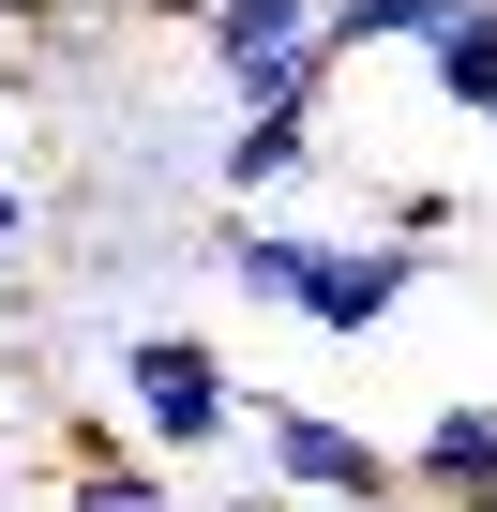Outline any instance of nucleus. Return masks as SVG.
<instances>
[{
    "label": "nucleus",
    "instance_id": "nucleus-10",
    "mask_svg": "<svg viewBox=\"0 0 497 512\" xmlns=\"http://www.w3.org/2000/svg\"><path fill=\"white\" fill-rule=\"evenodd\" d=\"M16 256H31V181L0 166V272H16Z\"/></svg>",
    "mask_w": 497,
    "mask_h": 512
},
{
    "label": "nucleus",
    "instance_id": "nucleus-1",
    "mask_svg": "<svg viewBox=\"0 0 497 512\" xmlns=\"http://www.w3.org/2000/svg\"><path fill=\"white\" fill-rule=\"evenodd\" d=\"M211 272L257 302V317H302V332H377V317H407V287H422V241L407 226H272V211H226V241H211Z\"/></svg>",
    "mask_w": 497,
    "mask_h": 512
},
{
    "label": "nucleus",
    "instance_id": "nucleus-2",
    "mask_svg": "<svg viewBox=\"0 0 497 512\" xmlns=\"http://www.w3.org/2000/svg\"><path fill=\"white\" fill-rule=\"evenodd\" d=\"M121 422L151 437V467H196V452H241V362L211 332H136L121 362Z\"/></svg>",
    "mask_w": 497,
    "mask_h": 512
},
{
    "label": "nucleus",
    "instance_id": "nucleus-5",
    "mask_svg": "<svg viewBox=\"0 0 497 512\" xmlns=\"http://www.w3.org/2000/svg\"><path fill=\"white\" fill-rule=\"evenodd\" d=\"M392 467H407V497H422V512H497V407H482V392H452Z\"/></svg>",
    "mask_w": 497,
    "mask_h": 512
},
{
    "label": "nucleus",
    "instance_id": "nucleus-8",
    "mask_svg": "<svg viewBox=\"0 0 497 512\" xmlns=\"http://www.w3.org/2000/svg\"><path fill=\"white\" fill-rule=\"evenodd\" d=\"M302 166H317V106H257V121L226 136V211H257V196L302 181Z\"/></svg>",
    "mask_w": 497,
    "mask_h": 512
},
{
    "label": "nucleus",
    "instance_id": "nucleus-7",
    "mask_svg": "<svg viewBox=\"0 0 497 512\" xmlns=\"http://www.w3.org/2000/svg\"><path fill=\"white\" fill-rule=\"evenodd\" d=\"M452 31V0H332V76H362V61H422Z\"/></svg>",
    "mask_w": 497,
    "mask_h": 512
},
{
    "label": "nucleus",
    "instance_id": "nucleus-3",
    "mask_svg": "<svg viewBox=\"0 0 497 512\" xmlns=\"http://www.w3.org/2000/svg\"><path fill=\"white\" fill-rule=\"evenodd\" d=\"M241 452H257L272 497H302V512H392V497H407V467H392L362 422H332V407H272V392H241Z\"/></svg>",
    "mask_w": 497,
    "mask_h": 512
},
{
    "label": "nucleus",
    "instance_id": "nucleus-4",
    "mask_svg": "<svg viewBox=\"0 0 497 512\" xmlns=\"http://www.w3.org/2000/svg\"><path fill=\"white\" fill-rule=\"evenodd\" d=\"M196 31H211L241 121L257 106H332V0H196Z\"/></svg>",
    "mask_w": 497,
    "mask_h": 512
},
{
    "label": "nucleus",
    "instance_id": "nucleus-6",
    "mask_svg": "<svg viewBox=\"0 0 497 512\" xmlns=\"http://www.w3.org/2000/svg\"><path fill=\"white\" fill-rule=\"evenodd\" d=\"M46 512H196L151 452H61V482H46Z\"/></svg>",
    "mask_w": 497,
    "mask_h": 512
},
{
    "label": "nucleus",
    "instance_id": "nucleus-11",
    "mask_svg": "<svg viewBox=\"0 0 497 512\" xmlns=\"http://www.w3.org/2000/svg\"><path fill=\"white\" fill-rule=\"evenodd\" d=\"M0 106H16V46H0Z\"/></svg>",
    "mask_w": 497,
    "mask_h": 512
},
{
    "label": "nucleus",
    "instance_id": "nucleus-9",
    "mask_svg": "<svg viewBox=\"0 0 497 512\" xmlns=\"http://www.w3.org/2000/svg\"><path fill=\"white\" fill-rule=\"evenodd\" d=\"M422 76H437V106H452V121H482V136H497V16H452V31L422 46Z\"/></svg>",
    "mask_w": 497,
    "mask_h": 512
}]
</instances>
